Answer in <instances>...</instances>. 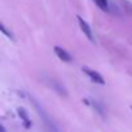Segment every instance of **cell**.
<instances>
[{
    "instance_id": "cell-1",
    "label": "cell",
    "mask_w": 132,
    "mask_h": 132,
    "mask_svg": "<svg viewBox=\"0 0 132 132\" xmlns=\"http://www.w3.org/2000/svg\"><path fill=\"white\" fill-rule=\"evenodd\" d=\"M78 22H79V26H80V29H82V31L86 34V36L91 40V42H93L95 40V38H93V34H92V30H91V27L88 26V23L82 18V17H78Z\"/></svg>"
},
{
    "instance_id": "cell-2",
    "label": "cell",
    "mask_w": 132,
    "mask_h": 132,
    "mask_svg": "<svg viewBox=\"0 0 132 132\" xmlns=\"http://www.w3.org/2000/svg\"><path fill=\"white\" fill-rule=\"evenodd\" d=\"M83 71L89 77V79L91 80H93L95 83H98V84H104V78L97 73V71H95V70H91V69H88V68H83Z\"/></svg>"
},
{
    "instance_id": "cell-3",
    "label": "cell",
    "mask_w": 132,
    "mask_h": 132,
    "mask_svg": "<svg viewBox=\"0 0 132 132\" xmlns=\"http://www.w3.org/2000/svg\"><path fill=\"white\" fill-rule=\"evenodd\" d=\"M54 52H56V54H57V57H58L60 60H62V61H65V62H70V61H71V56L66 52L65 49H62V48H60V47H54Z\"/></svg>"
},
{
    "instance_id": "cell-4",
    "label": "cell",
    "mask_w": 132,
    "mask_h": 132,
    "mask_svg": "<svg viewBox=\"0 0 132 132\" xmlns=\"http://www.w3.org/2000/svg\"><path fill=\"white\" fill-rule=\"evenodd\" d=\"M18 113H20V117L23 119V122H25V126H26V127H30V126H31V124H30L31 122L29 120V117H27V114L25 113V110H23V109H18Z\"/></svg>"
},
{
    "instance_id": "cell-5",
    "label": "cell",
    "mask_w": 132,
    "mask_h": 132,
    "mask_svg": "<svg viewBox=\"0 0 132 132\" xmlns=\"http://www.w3.org/2000/svg\"><path fill=\"white\" fill-rule=\"evenodd\" d=\"M95 2H96V4H97L101 9L108 11V0H95Z\"/></svg>"
},
{
    "instance_id": "cell-6",
    "label": "cell",
    "mask_w": 132,
    "mask_h": 132,
    "mask_svg": "<svg viewBox=\"0 0 132 132\" xmlns=\"http://www.w3.org/2000/svg\"><path fill=\"white\" fill-rule=\"evenodd\" d=\"M2 31H3V32H4L5 35H7V36H9V38H12V35H11V34H9V32H8L7 30H5V27H4L3 25H2Z\"/></svg>"
}]
</instances>
